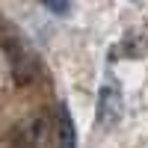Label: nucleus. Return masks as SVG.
<instances>
[{
    "label": "nucleus",
    "mask_w": 148,
    "mask_h": 148,
    "mask_svg": "<svg viewBox=\"0 0 148 148\" xmlns=\"http://www.w3.org/2000/svg\"><path fill=\"white\" fill-rule=\"evenodd\" d=\"M47 133H51V125H47V116L33 113L24 116L9 133V145L12 148H45Z\"/></svg>",
    "instance_id": "nucleus-1"
},
{
    "label": "nucleus",
    "mask_w": 148,
    "mask_h": 148,
    "mask_svg": "<svg viewBox=\"0 0 148 148\" xmlns=\"http://www.w3.org/2000/svg\"><path fill=\"white\" fill-rule=\"evenodd\" d=\"M9 65H12V77H15L18 86H30L36 77H39V59L30 51L24 42H9Z\"/></svg>",
    "instance_id": "nucleus-2"
},
{
    "label": "nucleus",
    "mask_w": 148,
    "mask_h": 148,
    "mask_svg": "<svg viewBox=\"0 0 148 148\" xmlns=\"http://www.w3.org/2000/svg\"><path fill=\"white\" fill-rule=\"evenodd\" d=\"M121 113V95L116 86H104L101 95H98V125L101 127H110L116 125V119Z\"/></svg>",
    "instance_id": "nucleus-3"
},
{
    "label": "nucleus",
    "mask_w": 148,
    "mask_h": 148,
    "mask_svg": "<svg viewBox=\"0 0 148 148\" xmlns=\"http://www.w3.org/2000/svg\"><path fill=\"white\" fill-rule=\"evenodd\" d=\"M56 142L59 148H77V130L65 107H56Z\"/></svg>",
    "instance_id": "nucleus-4"
},
{
    "label": "nucleus",
    "mask_w": 148,
    "mask_h": 148,
    "mask_svg": "<svg viewBox=\"0 0 148 148\" xmlns=\"http://www.w3.org/2000/svg\"><path fill=\"white\" fill-rule=\"evenodd\" d=\"M0 27H3V18H0Z\"/></svg>",
    "instance_id": "nucleus-5"
}]
</instances>
